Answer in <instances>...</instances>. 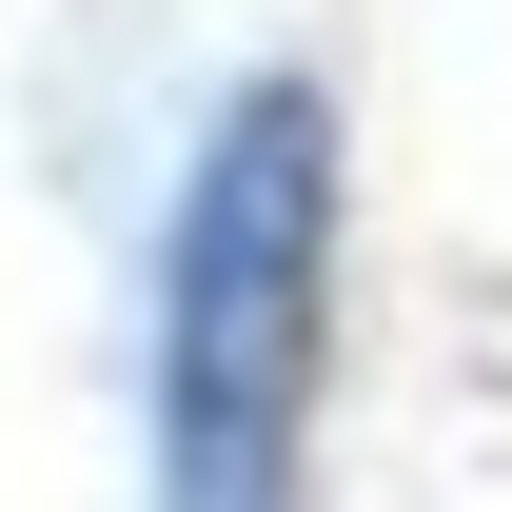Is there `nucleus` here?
<instances>
[{"label": "nucleus", "mask_w": 512, "mask_h": 512, "mask_svg": "<svg viewBox=\"0 0 512 512\" xmlns=\"http://www.w3.org/2000/svg\"><path fill=\"white\" fill-rule=\"evenodd\" d=\"M316 335H335V99L256 79L237 119L197 138L178 237H158V493L178 512L296 493Z\"/></svg>", "instance_id": "1"}]
</instances>
